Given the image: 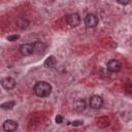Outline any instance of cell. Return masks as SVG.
Masks as SVG:
<instances>
[{
    "instance_id": "6da1fadb",
    "label": "cell",
    "mask_w": 132,
    "mask_h": 132,
    "mask_svg": "<svg viewBox=\"0 0 132 132\" xmlns=\"http://www.w3.org/2000/svg\"><path fill=\"white\" fill-rule=\"evenodd\" d=\"M33 92L38 97H47L52 93V86L47 81H38L35 84Z\"/></svg>"
},
{
    "instance_id": "7a4b0ae2",
    "label": "cell",
    "mask_w": 132,
    "mask_h": 132,
    "mask_svg": "<svg viewBox=\"0 0 132 132\" xmlns=\"http://www.w3.org/2000/svg\"><path fill=\"white\" fill-rule=\"evenodd\" d=\"M98 23H99V19L97 18V15L93 13H89L85 18V25L88 28H94L98 25Z\"/></svg>"
},
{
    "instance_id": "3957f363",
    "label": "cell",
    "mask_w": 132,
    "mask_h": 132,
    "mask_svg": "<svg viewBox=\"0 0 132 132\" xmlns=\"http://www.w3.org/2000/svg\"><path fill=\"white\" fill-rule=\"evenodd\" d=\"M106 67H107V70L110 72H119L122 69V63L119 60L111 59L107 62Z\"/></svg>"
},
{
    "instance_id": "277c9868",
    "label": "cell",
    "mask_w": 132,
    "mask_h": 132,
    "mask_svg": "<svg viewBox=\"0 0 132 132\" xmlns=\"http://www.w3.org/2000/svg\"><path fill=\"white\" fill-rule=\"evenodd\" d=\"M103 105V99L101 96H98V95H93L91 96L90 98V106L93 108V109H99L101 108Z\"/></svg>"
},
{
    "instance_id": "5b68a950",
    "label": "cell",
    "mask_w": 132,
    "mask_h": 132,
    "mask_svg": "<svg viewBox=\"0 0 132 132\" xmlns=\"http://www.w3.org/2000/svg\"><path fill=\"white\" fill-rule=\"evenodd\" d=\"M66 22H67L68 25H70L71 27H77V26L80 24V18H79V15H78V13H71V14L67 15Z\"/></svg>"
},
{
    "instance_id": "8992f818",
    "label": "cell",
    "mask_w": 132,
    "mask_h": 132,
    "mask_svg": "<svg viewBox=\"0 0 132 132\" xmlns=\"http://www.w3.org/2000/svg\"><path fill=\"white\" fill-rule=\"evenodd\" d=\"M1 86H2L5 90H12V89L15 87V80H14V78H12V77H10V76L4 77V78L1 80Z\"/></svg>"
},
{
    "instance_id": "52a82bcc",
    "label": "cell",
    "mask_w": 132,
    "mask_h": 132,
    "mask_svg": "<svg viewBox=\"0 0 132 132\" xmlns=\"http://www.w3.org/2000/svg\"><path fill=\"white\" fill-rule=\"evenodd\" d=\"M20 53L23 55V56H30L34 53V48H33V45L31 43H24L20 46L19 48Z\"/></svg>"
},
{
    "instance_id": "ba28073f",
    "label": "cell",
    "mask_w": 132,
    "mask_h": 132,
    "mask_svg": "<svg viewBox=\"0 0 132 132\" xmlns=\"http://www.w3.org/2000/svg\"><path fill=\"white\" fill-rule=\"evenodd\" d=\"M18 123L12 121V120H6L3 123V129L5 131H15L18 128Z\"/></svg>"
},
{
    "instance_id": "9c48e42d",
    "label": "cell",
    "mask_w": 132,
    "mask_h": 132,
    "mask_svg": "<svg viewBox=\"0 0 132 132\" xmlns=\"http://www.w3.org/2000/svg\"><path fill=\"white\" fill-rule=\"evenodd\" d=\"M32 45H33V48H34V53L39 54V55L43 54L45 48H46L45 44L43 42H41V41H35L34 43H32Z\"/></svg>"
},
{
    "instance_id": "30bf717a",
    "label": "cell",
    "mask_w": 132,
    "mask_h": 132,
    "mask_svg": "<svg viewBox=\"0 0 132 132\" xmlns=\"http://www.w3.org/2000/svg\"><path fill=\"white\" fill-rule=\"evenodd\" d=\"M73 107H74V109H75L76 111L81 112V111H84V110L86 109V107H87L86 101H85L84 99H78V100H76V101L74 102Z\"/></svg>"
},
{
    "instance_id": "8fae6325",
    "label": "cell",
    "mask_w": 132,
    "mask_h": 132,
    "mask_svg": "<svg viewBox=\"0 0 132 132\" xmlns=\"http://www.w3.org/2000/svg\"><path fill=\"white\" fill-rule=\"evenodd\" d=\"M56 64H57V61H56V58L54 56L47 57L44 61V66L46 68H54L56 66Z\"/></svg>"
},
{
    "instance_id": "7c38bea8",
    "label": "cell",
    "mask_w": 132,
    "mask_h": 132,
    "mask_svg": "<svg viewBox=\"0 0 132 132\" xmlns=\"http://www.w3.org/2000/svg\"><path fill=\"white\" fill-rule=\"evenodd\" d=\"M13 106H14V102H13V101H8V102L2 103V104L0 105V107L3 108V109H11Z\"/></svg>"
},
{
    "instance_id": "4fadbf2b",
    "label": "cell",
    "mask_w": 132,
    "mask_h": 132,
    "mask_svg": "<svg viewBox=\"0 0 132 132\" xmlns=\"http://www.w3.org/2000/svg\"><path fill=\"white\" fill-rule=\"evenodd\" d=\"M20 38V35L15 34V35H10V36H7V40L8 41H15L16 39Z\"/></svg>"
},
{
    "instance_id": "5bb4252c",
    "label": "cell",
    "mask_w": 132,
    "mask_h": 132,
    "mask_svg": "<svg viewBox=\"0 0 132 132\" xmlns=\"http://www.w3.org/2000/svg\"><path fill=\"white\" fill-rule=\"evenodd\" d=\"M119 4H122V5H127L131 2V0H116Z\"/></svg>"
},
{
    "instance_id": "9a60e30c",
    "label": "cell",
    "mask_w": 132,
    "mask_h": 132,
    "mask_svg": "<svg viewBox=\"0 0 132 132\" xmlns=\"http://www.w3.org/2000/svg\"><path fill=\"white\" fill-rule=\"evenodd\" d=\"M62 122H63V118H62V116H60V114L57 116V117H56V123H57V124H61Z\"/></svg>"
},
{
    "instance_id": "2e32d148",
    "label": "cell",
    "mask_w": 132,
    "mask_h": 132,
    "mask_svg": "<svg viewBox=\"0 0 132 132\" xmlns=\"http://www.w3.org/2000/svg\"><path fill=\"white\" fill-rule=\"evenodd\" d=\"M71 124H72L73 126H80V125H82L84 123H82V121H73Z\"/></svg>"
}]
</instances>
